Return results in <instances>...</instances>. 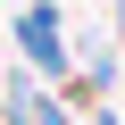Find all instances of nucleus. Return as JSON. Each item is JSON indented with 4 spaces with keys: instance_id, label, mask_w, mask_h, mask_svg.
I'll return each mask as SVG.
<instances>
[{
    "instance_id": "f257e3e1",
    "label": "nucleus",
    "mask_w": 125,
    "mask_h": 125,
    "mask_svg": "<svg viewBox=\"0 0 125 125\" xmlns=\"http://www.w3.org/2000/svg\"><path fill=\"white\" fill-rule=\"evenodd\" d=\"M17 25H25V50L42 58V67H58V58H67V42H58V17H50V9H25Z\"/></svg>"
}]
</instances>
